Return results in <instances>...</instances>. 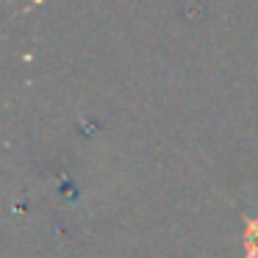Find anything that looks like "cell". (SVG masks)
<instances>
[{
    "label": "cell",
    "instance_id": "1",
    "mask_svg": "<svg viewBox=\"0 0 258 258\" xmlns=\"http://www.w3.org/2000/svg\"><path fill=\"white\" fill-rule=\"evenodd\" d=\"M241 258H258V217L247 219L244 228V255Z\"/></svg>",
    "mask_w": 258,
    "mask_h": 258
}]
</instances>
